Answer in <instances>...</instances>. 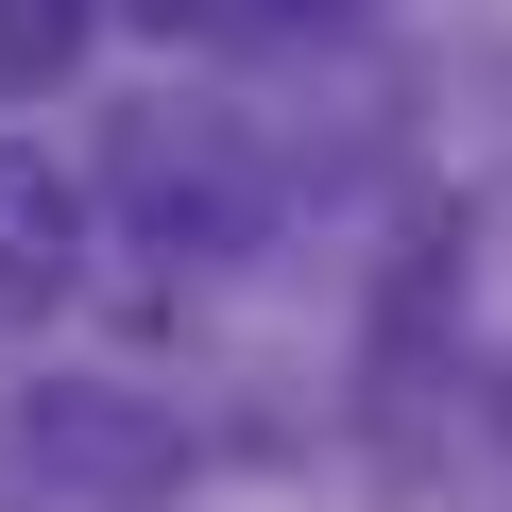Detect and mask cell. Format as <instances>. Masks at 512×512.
<instances>
[{
	"label": "cell",
	"mask_w": 512,
	"mask_h": 512,
	"mask_svg": "<svg viewBox=\"0 0 512 512\" xmlns=\"http://www.w3.org/2000/svg\"><path fill=\"white\" fill-rule=\"evenodd\" d=\"M103 222L137 256H171V274H239V256L274 239V154H256V120H222V103H120Z\"/></svg>",
	"instance_id": "obj_1"
},
{
	"label": "cell",
	"mask_w": 512,
	"mask_h": 512,
	"mask_svg": "<svg viewBox=\"0 0 512 512\" xmlns=\"http://www.w3.org/2000/svg\"><path fill=\"white\" fill-rule=\"evenodd\" d=\"M18 461L86 512H171L188 495V410L137 393V376H35L18 393Z\"/></svg>",
	"instance_id": "obj_2"
},
{
	"label": "cell",
	"mask_w": 512,
	"mask_h": 512,
	"mask_svg": "<svg viewBox=\"0 0 512 512\" xmlns=\"http://www.w3.org/2000/svg\"><path fill=\"white\" fill-rule=\"evenodd\" d=\"M86 239H103V188L52 171L35 137H0V308H69L86 291Z\"/></svg>",
	"instance_id": "obj_3"
},
{
	"label": "cell",
	"mask_w": 512,
	"mask_h": 512,
	"mask_svg": "<svg viewBox=\"0 0 512 512\" xmlns=\"http://www.w3.org/2000/svg\"><path fill=\"white\" fill-rule=\"evenodd\" d=\"M103 35V0H0V103H52Z\"/></svg>",
	"instance_id": "obj_4"
}]
</instances>
